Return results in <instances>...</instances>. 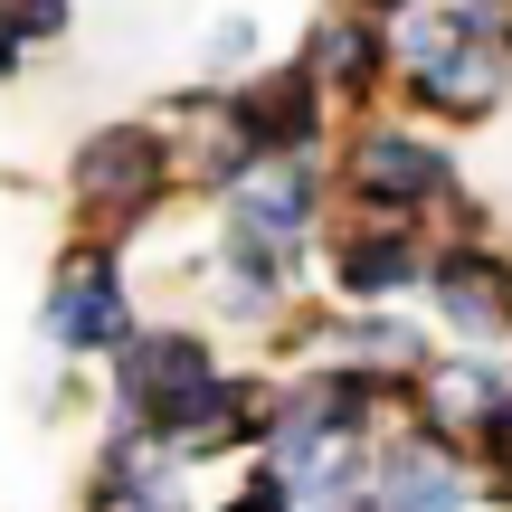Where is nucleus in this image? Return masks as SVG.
Returning a JSON list of instances; mask_svg holds the SVG:
<instances>
[{"label":"nucleus","mask_w":512,"mask_h":512,"mask_svg":"<svg viewBox=\"0 0 512 512\" xmlns=\"http://www.w3.org/2000/svg\"><path fill=\"white\" fill-rule=\"evenodd\" d=\"M408 76H418V95H437V105H494V86H503V67L475 48L465 19H427V29L408 38Z\"/></svg>","instance_id":"1"},{"label":"nucleus","mask_w":512,"mask_h":512,"mask_svg":"<svg viewBox=\"0 0 512 512\" xmlns=\"http://www.w3.org/2000/svg\"><path fill=\"white\" fill-rule=\"evenodd\" d=\"M48 332H57V342H76V351L124 342V275H114V256H76V266L57 275Z\"/></svg>","instance_id":"2"},{"label":"nucleus","mask_w":512,"mask_h":512,"mask_svg":"<svg viewBox=\"0 0 512 512\" xmlns=\"http://www.w3.org/2000/svg\"><path fill=\"white\" fill-rule=\"evenodd\" d=\"M76 190H86L95 209H143L152 190H162V143L152 133H95L86 143V162H76Z\"/></svg>","instance_id":"3"},{"label":"nucleus","mask_w":512,"mask_h":512,"mask_svg":"<svg viewBox=\"0 0 512 512\" xmlns=\"http://www.w3.org/2000/svg\"><path fill=\"white\" fill-rule=\"evenodd\" d=\"M351 181H361L370 200H389V209H418L427 190L446 181V152L437 143H408V133H370V143L351 152Z\"/></svg>","instance_id":"4"},{"label":"nucleus","mask_w":512,"mask_h":512,"mask_svg":"<svg viewBox=\"0 0 512 512\" xmlns=\"http://www.w3.org/2000/svg\"><path fill=\"white\" fill-rule=\"evenodd\" d=\"M380 512H465V475L437 456V446H399L380 484Z\"/></svg>","instance_id":"5"},{"label":"nucleus","mask_w":512,"mask_h":512,"mask_svg":"<svg viewBox=\"0 0 512 512\" xmlns=\"http://www.w3.org/2000/svg\"><path fill=\"white\" fill-rule=\"evenodd\" d=\"M437 285H446V313H456L465 332H503V323H512V275L484 266V256H456Z\"/></svg>","instance_id":"6"},{"label":"nucleus","mask_w":512,"mask_h":512,"mask_svg":"<svg viewBox=\"0 0 512 512\" xmlns=\"http://www.w3.org/2000/svg\"><path fill=\"white\" fill-rule=\"evenodd\" d=\"M304 209H313V190H304V171H275V181H256L247 200H238V247H266V238H294V228H304Z\"/></svg>","instance_id":"7"},{"label":"nucleus","mask_w":512,"mask_h":512,"mask_svg":"<svg viewBox=\"0 0 512 512\" xmlns=\"http://www.w3.org/2000/svg\"><path fill=\"white\" fill-rule=\"evenodd\" d=\"M408 275H418L408 238H351L342 247V285L351 294H389V285H408Z\"/></svg>","instance_id":"8"},{"label":"nucleus","mask_w":512,"mask_h":512,"mask_svg":"<svg viewBox=\"0 0 512 512\" xmlns=\"http://www.w3.org/2000/svg\"><path fill=\"white\" fill-rule=\"evenodd\" d=\"M313 67L342 76V86H351V76H370V29H323V38H313Z\"/></svg>","instance_id":"9"},{"label":"nucleus","mask_w":512,"mask_h":512,"mask_svg":"<svg viewBox=\"0 0 512 512\" xmlns=\"http://www.w3.org/2000/svg\"><path fill=\"white\" fill-rule=\"evenodd\" d=\"M238 512H294V503H285V484H256V494H247Z\"/></svg>","instance_id":"10"},{"label":"nucleus","mask_w":512,"mask_h":512,"mask_svg":"<svg viewBox=\"0 0 512 512\" xmlns=\"http://www.w3.org/2000/svg\"><path fill=\"white\" fill-rule=\"evenodd\" d=\"M370 10H408V0H370Z\"/></svg>","instance_id":"11"}]
</instances>
